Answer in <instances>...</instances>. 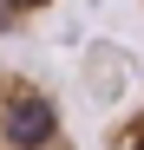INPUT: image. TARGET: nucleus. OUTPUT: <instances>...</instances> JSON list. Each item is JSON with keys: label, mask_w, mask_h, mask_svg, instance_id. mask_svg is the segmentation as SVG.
<instances>
[{"label": "nucleus", "mask_w": 144, "mask_h": 150, "mask_svg": "<svg viewBox=\"0 0 144 150\" xmlns=\"http://www.w3.org/2000/svg\"><path fill=\"white\" fill-rule=\"evenodd\" d=\"M0 150H79L59 98L26 65H0Z\"/></svg>", "instance_id": "f257e3e1"}, {"label": "nucleus", "mask_w": 144, "mask_h": 150, "mask_svg": "<svg viewBox=\"0 0 144 150\" xmlns=\"http://www.w3.org/2000/svg\"><path fill=\"white\" fill-rule=\"evenodd\" d=\"M105 150H144V98L105 124Z\"/></svg>", "instance_id": "f03ea898"}, {"label": "nucleus", "mask_w": 144, "mask_h": 150, "mask_svg": "<svg viewBox=\"0 0 144 150\" xmlns=\"http://www.w3.org/2000/svg\"><path fill=\"white\" fill-rule=\"evenodd\" d=\"M53 0H0V33H20L33 13H46Z\"/></svg>", "instance_id": "7ed1b4c3"}]
</instances>
